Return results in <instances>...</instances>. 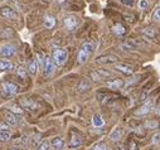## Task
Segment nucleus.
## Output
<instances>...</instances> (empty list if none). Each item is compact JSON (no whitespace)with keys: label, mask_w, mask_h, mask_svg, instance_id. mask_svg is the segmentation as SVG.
<instances>
[{"label":"nucleus","mask_w":160,"mask_h":150,"mask_svg":"<svg viewBox=\"0 0 160 150\" xmlns=\"http://www.w3.org/2000/svg\"><path fill=\"white\" fill-rule=\"evenodd\" d=\"M93 51H95V44H93L92 42H86V43H83L82 47H81V49H79V52H78L77 62H78L79 64H85V63L88 61L90 56L93 53Z\"/></svg>","instance_id":"obj_1"},{"label":"nucleus","mask_w":160,"mask_h":150,"mask_svg":"<svg viewBox=\"0 0 160 150\" xmlns=\"http://www.w3.org/2000/svg\"><path fill=\"white\" fill-rule=\"evenodd\" d=\"M52 58L56 63V66L58 67H62L66 62H67V58H68V53L66 49H62V48H57L53 51L52 53Z\"/></svg>","instance_id":"obj_2"},{"label":"nucleus","mask_w":160,"mask_h":150,"mask_svg":"<svg viewBox=\"0 0 160 150\" xmlns=\"http://www.w3.org/2000/svg\"><path fill=\"white\" fill-rule=\"evenodd\" d=\"M110 77H111V72H108L106 69H96V71H92L90 73V78L92 81H96V82L105 81V80H107Z\"/></svg>","instance_id":"obj_3"},{"label":"nucleus","mask_w":160,"mask_h":150,"mask_svg":"<svg viewBox=\"0 0 160 150\" xmlns=\"http://www.w3.org/2000/svg\"><path fill=\"white\" fill-rule=\"evenodd\" d=\"M152 105H154V100L152 98H148L134 114L136 115V116H145V115H148V114H150V111L152 110Z\"/></svg>","instance_id":"obj_4"},{"label":"nucleus","mask_w":160,"mask_h":150,"mask_svg":"<svg viewBox=\"0 0 160 150\" xmlns=\"http://www.w3.org/2000/svg\"><path fill=\"white\" fill-rule=\"evenodd\" d=\"M54 67H56V63L53 61L52 57H48L46 56L44 59H43V64H42V68H43V73L44 76H51V74L54 72Z\"/></svg>","instance_id":"obj_5"},{"label":"nucleus","mask_w":160,"mask_h":150,"mask_svg":"<svg viewBox=\"0 0 160 150\" xmlns=\"http://www.w3.org/2000/svg\"><path fill=\"white\" fill-rule=\"evenodd\" d=\"M19 91V87L12 82H3L2 83V92L4 96H14Z\"/></svg>","instance_id":"obj_6"},{"label":"nucleus","mask_w":160,"mask_h":150,"mask_svg":"<svg viewBox=\"0 0 160 150\" xmlns=\"http://www.w3.org/2000/svg\"><path fill=\"white\" fill-rule=\"evenodd\" d=\"M63 25H64V28H66L67 30L73 32V30L78 27V18L74 17V15H67V17H64V19H63Z\"/></svg>","instance_id":"obj_7"},{"label":"nucleus","mask_w":160,"mask_h":150,"mask_svg":"<svg viewBox=\"0 0 160 150\" xmlns=\"http://www.w3.org/2000/svg\"><path fill=\"white\" fill-rule=\"evenodd\" d=\"M82 136L79 135V134H77V132H72L71 134V139H69V144H68V146L71 148V149H77V148H79L82 145Z\"/></svg>","instance_id":"obj_8"},{"label":"nucleus","mask_w":160,"mask_h":150,"mask_svg":"<svg viewBox=\"0 0 160 150\" xmlns=\"http://www.w3.org/2000/svg\"><path fill=\"white\" fill-rule=\"evenodd\" d=\"M15 53H17L15 47L9 46V44L2 47V49H0V57L2 58H12V57L15 56Z\"/></svg>","instance_id":"obj_9"},{"label":"nucleus","mask_w":160,"mask_h":150,"mask_svg":"<svg viewBox=\"0 0 160 150\" xmlns=\"http://www.w3.org/2000/svg\"><path fill=\"white\" fill-rule=\"evenodd\" d=\"M0 17L4 19H14L17 18V13L10 7H3V8H0Z\"/></svg>","instance_id":"obj_10"},{"label":"nucleus","mask_w":160,"mask_h":150,"mask_svg":"<svg viewBox=\"0 0 160 150\" xmlns=\"http://www.w3.org/2000/svg\"><path fill=\"white\" fill-rule=\"evenodd\" d=\"M115 69L124 73V74H126V76H130V74L134 73V68L131 66L126 64V63H116L115 64Z\"/></svg>","instance_id":"obj_11"},{"label":"nucleus","mask_w":160,"mask_h":150,"mask_svg":"<svg viewBox=\"0 0 160 150\" xmlns=\"http://www.w3.org/2000/svg\"><path fill=\"white\" fill-rule=\"evenodd\" d=\"M12 138V130L5 125L2 124L0 125V141H8Z\"/></svg>","instance_id":"obj_12"},{"label":"nucleus","mask_w":160,"mask_h":150,"mask_svg":"<svg viewBox=\"0 0 160 150\" xmlns=\"http://www.w3.org/2000/svg\"><path fill=\"white\" fill-rule=\"evenodd\" d=\"M106 86L110 90H120V88H122L125 86V82L121 78H113V80L106 82Z\"/></svg>","instance_id":"obj_13"},{"label":"nucleus","mask_w":160,"mask_h":150,"mask_svg":"<svg viewBox=\"0 0 160 150\" xmlns=\"http://www.w3.org/2000/svg\"><path fill=\"white\" fill-rule=\"evenodd\" d=\"M4 118H5L7 124H9V125H12V126H15V125L19 124V118H18L15 114H13L12 111H7L5 114H4Z\"/></svg>","instance_id":"obj_14"},{"label":"nucleus","mask_w":160,"mask_h":150,"mask_svg":"<svg viewBox=\"0 0 160 150\" xmlns=\"http://www.w3.org/2000/svg\"><path fill=\"white\" fill-rule=\"evenodd\" d=\"M38 69H39V59L37 57V58H33L29 62V64H28V72H29L30 76H35V74L38 73Z\"/></svg>","instance_id":"obj_15"},{"label":"nucleus","mask_w":160,"mask_h":150,"mask_svg":"<svg viewBox=\"0 0 160 150\" xmlns=\"http://www.w3.org/2000/svg\"><path fill=\"white\" fill-rule=\"evenodd\" d=\"M96 62L98 64H116L117 57H115V56H102V57H98L96 59Z\"/></svg>","instance_id":"obj_16"},{"label":"nucleus","mask_w":160,"mask_h":150,"mask_svg":"<svg viewBox=\"0 0 160 150\" xmlns=\"http://www.w3.org/2000/svg\"><path fill=\"white\" fill-rule=\"evenodd\" d=\"M139 46H140V43L136 41H128L122 44H120V48H121V51H135V49H138Z\"/></svg>","instance_id":"obj_17"},{"label":"nucleus","mask_w":160,"mask_h":150,"mask_svg":"<svg viewBox=\"0 0 160 150\" xmlns=\"http://www.w3.org/2000/svg\"><path fill=\"white\" fill-rule=\"evenodd\" d=\"M141 34L145 37V38H149V39H156V29L155 28H151V27H148V28H144L141 30Z\"/></svg>","instance_id":"obj_18"},{"label":"nucleus","mask_w":160,"mask_h":150,"mask_svg":"<svg viewBox=\"0 0 160 150\" xmlns=\"http://www.w3.org/2000/svg\"><path fill=\"white\" fill-rule=\"evenodd\" d=\"M20 105L25 108V110H35L38 107L37 102H34L33 100H29V98H23L20 100Z\"/></svg>","instance_id":"obj_19"},{"label":"nucleus","mask_w":160,"mask_h":150,"mask_svg":"<svg viewBox=\"0 0 160 150\" xmlns=\"http://www.w3.org/2000/svg\"><path fill=\"white\" fill-rule=\"evenodd\" d=\"M112 32H113V34H115L116 37H122V35L126 34V28H125L122 24L117 23V24H115V25L112 27Z\"/></svg>","instance_id":"obj_20"},{"label":"nucleus","mask_w":160,"mask_h":150,"mask_svg":"<svg viewBox=\"0 0 160 150\" xmlns=\"http://www.w3.org/2000/svg\"><path fill=\"white\" fill-rule=\"evenodd\" d=\"M91 88V82L88 80H81L77 85V91L78 92H86Z\"/></svg>","instance_id":"obj_21"},{"label":"nucleus","mask_w":160,"mask_h":150,"mask_svg":"<svg viewBox=\"0 0 160 150\" xmlns=\"http://www.w3.org/2000/svg\"><path fill=\"white\" fill-rule=\"evenodd\" d=\"M122 138V130L120 129V128H116L115 130H112V132L110 134V139L113 141V142H117L120 141Z\"/></svg>","instance_id":"obj_22"},{"label":"nucleus","mask_w":160,"mask_h":150,"mask_svg":"<svg viewBox=\"0 0 160 150\" xmlns=\"http://www.w3.org/2000/svg\"><path fill=\"white\" fill-rule=\"evenodd\" d=\"M51 145H52L53 149L59 150V149L63 148L64 142H63V139H62V138H53V139L51 140Z\"/></svg>","instance_id":"obj_23"},{"label":"nucleus","mask_w":160,"mask_h":150,"mask_svg":"<svg viewBox=\"0 0 160 150\" xmlns=\"http://www.w3.org/2000/svg\"><path fill=\"white\" fill-rule=\"evenodd\" d=\"M56 24V19L52 17V15H46L44 17V20H43V25L47 28V29H51L53 28Z\"/></svg>","instance_id":"obj_24"},{"label":"nucleus","mask_w":160,"mask_h":150,"mask_svg":"<svg viewBox=\"0 0 160 150\" xmlns=\"http://www.w3.org/2000/svg\"><path fill=\"white\" fill-rule=\"evenodd\" d=\"M14 68V64L12 62H5V61H0V71H10Z\"/></svg>","instance_id":"obj_25"},{"label":"nucleus","mask_w":160,"mask_h":150,"mask_svg":"<svg viewBox=\"0 0 160 150\" xmlns=\"http://www.w3.org/2000/svg\"><path fill=\"white\" fill-rule=\"evenodd\" d=\"M92 122H93V125H95L96 128H101V126H103V124H105V121H103V119H102L101 115H95L93 119H92Z\"/></svg>","instance_id":"obj_26"},{"label":"nucleus","mask_w":160,"mask_h":150,"mask_svg":"<svg viewBox=\"0 0 160 150\" xmlns=\"http://www.w3.org/2000/svg\"><path fill=\"white\" fill-rule=\"evenodd\" d=\"M145 128L150 129V130H156L159 128V122L156 120H148L146 124H145Z\"/></svg>","instance_id":"obj_27"},{"label":"nucleus","mask_w":160,"mask_h":150,"mask_svg":"<svg viewBox=\"0 0 160 150\" xmlns=\"http://www.w3.org/2000/svg\"><path fill=\"white\" fill-rule=\"evenodd\" d=\"M9 110L13 112V114H15V115H22L23 114V108L19 106V105H12L10 107H9Z\"/></svg>","instance_id":"obj_28"},{"label":"nucleus","mask_w":160,"mask_h":150,"mask_svg":"<svg viewBox=\"0 0 160 150\" xmlns=\"http://www.w3.org/2000/svg\"><path fill=\"white\" fill-rule=\"evenodd\" d=\"M49 146H51V144L48 141H41L37 145L35 150H49Z\"/></svg>","instance_id":"obj_29"},{"label":"nucleus","mask_w":160,"mask_h":150,"mask_svg":"<svg viewBox=\"0 0 160 150\" xmlns=\"http://www.w3.org/2000/svg\"><path fill=\"white\" fill-rule=\"evenodd\" d=\"M151 144L152 145H158L159 142H160V131H156V132H154L152 134V136H151Z\"/></svg>","instance_id":"obj_30"},{"label":"nucleus","mask_w":160,"mask_h":150,"mask_svg":"<svg viewBox=\"0 0 160 150\" xmlns=\"http://www.w3.org/2000/svg\"><path fill=\"white\" fill-rule=\"evenodd\" d=\"M17 74L24 78V77L27 76V69H25L23 66H20V67H18V69H17Z\"/></svg>","instance_id":"obj_31"},{"label":"nucleus","mask_w":160,"mask_h":150,"mask_svg":"<svg viewBox=\"0 0 160 150\" xmlns=\"http://www.w3.org/2000/svg\"><path fill=\"white\" fill-rule=\"evenodd\" d=\"M92 150H107V146L105 142H98L92 148Z\"/></svg>","instance_id":"obj_32"},{"label":"nucleus","mask_w":160,"mask_h":150,"mask_svg":"<svg viewBox=\"0 0 160 150\" xmlns=\"http://www.w3.org/2000/svg\"><path fill=\"white\" fill-rule=\"evenodd\" d=\"M148 7H149L148 0H140V2H139V8H140L141 10H146Z\"/></svg>","instance_id":"obj_33"},{"label":"nucleus","mask_w":160,"mask_h":150,"mask_svg":"<svg viewBox=\"0 0 160 150\" xmlns=\"http://www.w3.org/2000/svg\"><path fill=\"white\" fill-rule=\"evenodd\" d=\"M152 19L155 22H160V8H156L155 12L152 13Z\"/></svg>","instance_id":"obj_34"},{"label":"nucleus","mask_w":160,"mask_h":150,"mask_svg":"<svg viewBox=\"0 0 160 150\" xmlns=\"http://www.w3.org/2000/svg\"><path fill=\"white\" fill-rule=\"evenodd\" d=\"M118 2L126 7H134V4H135V0H118Z\"/></svg>","instance_id":"obj_35"},{"label":"nucleus","mask_w":160,"mask_h":150,"mask_svg":"<svg viewBox=\"0 0 160 150\" xmlns=\"http://www.w3.org/2000/svg\"><path fill=\"white\" fill-rule=\"evenodd\" d=\"M39 139H41V135H34L33 136V140H32V145H37L38 142H39Z\"/></svg>","instance_id":"obj_36"},{"label":"nucleus","mask_w":160,"mask_h":150,"mask_svg":"<svg viewBox=\"0 0 160 150\" xmlns=\"http://www.w3.org/2000/svg\"><path fill=\"white\" fill-rule=\"evenodd\" d=\"M130 150H138V145L135 141H130Z\"/></svg>","instance_id":"obj_37"},{"label":"nucleus","mask_w":160,"mask_h":150,"mask_svg":"<svg viewBox=\"0 0 160 150\" xmlns=\"http://www.w3.org/2000/svg\"><path fill=\"white\" fill-rule=\"evenodd\" d=\"M156 114H158V115L160 116V105H159V106L156 107Z\"/></svg>","instance_id":"obj_38"},{"label":"nucleus","mask_w":160,"mask_h":150,"mask_svg":"<svg viewBox=\"0 0 160 150\" xmlns=\"http://www.w3.org/2000/svg\"><path fill=\"white\" fill-rule=\"evenodd\" d=\"M117 150H125V146H124V145H120Z\"/></svg>","instance_id":"obj_39"},{"label":"nucleus","mask_w":160,"mask_h":150,"mask_svg":"<svg viewBox=\"0 0 160 150\" xmlns=\"http://www.w3.org/2000/svg\"><path fill=\"white\" fill-rule=\"evenodd\" d=\"M12 150H17V149H12Z\"/></svg>","instance_id":"obj_40"}]
</instances>
